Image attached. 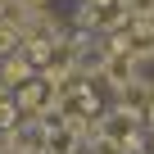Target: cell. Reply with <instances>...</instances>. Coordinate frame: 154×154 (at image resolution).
Returning a JSON list of instances; mask_svg holds the SVG:
<instances>
[{"label": "cell", "instance_id": "6da1fadb", "mask_svg": "<svg viewBox=\"0 0 154 154\" xmlns=\"http://www.w3.org/2000/svg\"><path fill=\"white\" fill-rule=\"evenodd\" d=\"M14 104H18V118H41V113L54 104V86L45 82V77H41V82L32 77L27 86H18V91H14Z\"/></svg>", "mask_w": 154, "mask_h": 154}, {"label": "cell", "instance_id": "7a4b0ae2", "mask_svg": "<svg viewBox=\"0 0 154 154\" xmlns=\"http://www.w3.org/2000/svg\"><path fill=\"white\" fill-rule=\"evenodd\" d=\"M32 77H36V68H32V59H27V54H9V59H0V86H5V91L27 86Z\"/></svg>", "mask_w": 154, "mask_h": 154}, {"label": "cell", "instance_id": "3957f363", "mask_svg": "<svg viewBox=\"0 0 154 154\" xmlns=\"http://www.w3.org/2000/svg\"><path fill=\"white\" fill-rule=\"evenodd\" d=\"M149 100H154V91H149L145 82H131V86H122V104H118V109H127V113H136V118H145V109H149Z\"/></svg>", "mask_w": 154, "mask_h": 154}, {"label": "cell", "instance_id": "277c9868", "mask_svg": "<svg viewBox=\"0 0 154 154\" xmlns=\"http://www.w3.org/2000/svg\"><path fill=\"white\" fill-rule=\"evenodd\" d=\"M23 50V27H18V18H0V54H18Z\"/></svg>", "mask_w": 154, "mask_h": 154}, {"label": "cell", "instance_id": "5b68a950", "mask_svg": "<svg viewBox=\"0 0 154 154\" xmlns=\"http://www.w3.org/2000/svg\"><path fill=\"white\" fill-rule=\"evenodd\" d=\"M0 131H18V104H14V91L0 86Z\"/></svg>", "mask_w": 154, "mask_h": 154}, {"label": "cell", "instance_id": "8992f818", "mask_svg": "<svg viewBox=\"0 0 154 154\" xmlns=\"http://www.w3.org/2000/svg\"><path fill=\"white\" fill-rule=\"evenodd\" d=\"M91 149H95V154H127V149H122V145H113V140H95Z\"/></svg>", "mask_w": 154, "mask_h": 154}, {"label": "cell", "instance_id": "52a82bcc", "mask_svg": "<svg viewBox=\"0 0 154 154\" xmlns=\"http://www.w3.org/2000/svg\"><path fill=\"white\" fill-rule=\"evenodd\" d=\"M140 27H145V32H149V36H154V5H149V9H145V14H140Z\"/></svg>", "mask_w": 154, "mask_h": 154}, {"label": "cell", "instance_id": "ba28073f", "mask_svg": "<svg viewBox=\"0 0 154 154\" xmlns=\"http://www.w3.org/2000/svg\"><path fill=\"white\" fill-rule=\"evenodd\" d=\"M18 5H23V9H45L50 0H18Z\"/></svg>", "mask_w": 154, "mask_h": 154}, {"label": "cell", "instance_id": "9c48e42d", "mask_svg": "<svg viewBox=\"0 0 154 154\" xmlns=\"http://www.w3.org/2000/svg\"><path fill=\"white\" fill-rule=\"evenodd\" d=\"M145 122H149V127H154V100H149V109H145Z\"/></svg>", "mask_w": 154, "mask_h": 154}]
</instances>
